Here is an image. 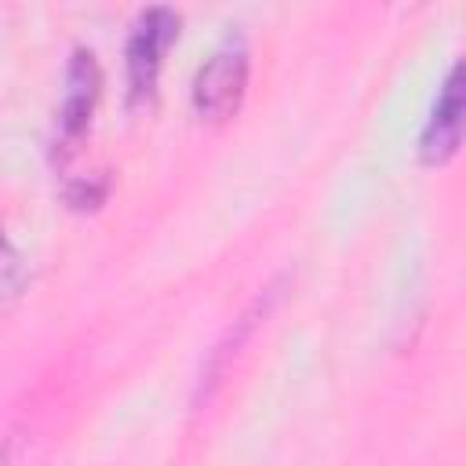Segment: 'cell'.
Returning a JSON list of instances; mask_svg holds the SVG:
<instances>
[{"label":"cell","instance_id":"1","mask_svg":"<svg viewBox=\"0 0 466 466\" xmlns=\"http://www.w3.org/2000/svg\"><path fill=\"white\" fill-rule=\"evenodd\" d=\"M248 87V51L240 44L218 47L193 76V106L204 116H229Z\"/></svg>","mask_w":466,"mask_h":466},{"label":"cell","instance_id":"2","mask_svg":"<svg viewBox=\"0 0 466 466\" xmlns=\"http://www.w3.org/2000/svg\"><path fill=\"white\" fill-rule=\"evenodd\" d=\"M175 33H178V15L167 11V7H149L135 22V33L127 40V87H131V98H146L153 91L160 62H164V51L171 47Z\"/></svg>","mask_w":466,"mask_h":466},{"label":"cell","instance_id":"3","mask_svg":"<svg viewBox=\"0 0 466 466\" xmlns=\"http://www.w3.org/2000/svg\"><path fill=\"white\" fill-rule=\"evenodd\" d=\"M462 142V66H451L441 95H437V106L422 127V142H419V153L426 164H444Z\"/></svg>","mask_w":466,"mask_h":466},{"label":"cell","instance_id":"4","mask_svg":"<svg viewBox=\"0 0 466 466\" xmlns=\"http://www.w3.org/2000/svg\"><path fill=\"white\" fill-rule=\"evenodd\" d=\"M98 84H102V73H98L95 55L76 51L69 62V73H66V98L58 109V138L62 142H76L84 135L91 109H95V98H98Z\"/></svg>","mask_w":466,"mask_h":466},{"label":"cell","instance_id":"5","mask_svg":"<svg viewBox=\"0 0 466 466\" xmlns=\"http://www.w3.org/2000/svg\"><path fill=\"white\" fill-rule=\"evenodd\" d=\"M22 284H25L22 255L15 251V244H11V240L4 237V229H0V313L18 299Z\"/></svg>","mask_w":466,"mask_h":466}]
</instances>
